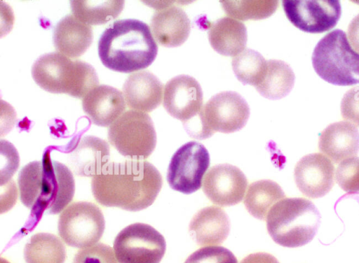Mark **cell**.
I'll return each mask as SVG.
<instances>
[{"instance_id": "1", "label": "cell", "mask_w": 359, "mask_h": 263, "mask_svg": "<svg viewBox=\"0 0 359 263\" xmlns=\"http://www.w3.org/2000/svg\"><path fill=\"white\" fill-rule=\"evenodd\" d=\"M162 185L158 170L149 162L137 159L109 162L91 180L92 193L99 204L128 211L151 206Z\"/></svg>"}, {"instance_id": "2", "label": "cell", "mask_w": 359, "mask_h": 263, "mask_svg": "<svg viewBox=\"0 0 359 263\" xmlns=\"http://www.w3.org/2000/svg\"><path fill=\"white\" fill-rule=\"evenodd\" d=\"M21 202L35 213L46 211L57 214L73 199L75 182L70 169L64 164L50 158L49 152L42 161L28 163L18 175Z\"/></svg>"}, {"instance_id": "3", "label": "cell", "mask_w": 359, "mask_h": 263, "mask_svg": "<svg viewBox=\"0 0 359 263\" xmlns=\"http://www.w3.org/2000/svg\"><path fill=\"white\" fill-rule=\"evenodd\" d=\"M97 49L107 68L126 73L148 67L158 53L149 27L137 19L119 20L109 25L101 34Z\"/></svg>"}, {"instance_id": "4", "label": "cell", "mask_w": 359, "mask_h": 263, "mask_svg": "<svg viewBox=\"0 0 359 263\" xmlns=\"http://www.w3.org/2000/svg\"><path fill=\"white\" fill-rule=\"evenodd\" d=\"M35 83L43 90L83 98L98 86L99 79L93 66L81 60L53 52L41 55L32 67Z\"/></svg>"}, {"instance_id": "5", "label": "cell", "mask_w": 359, "mask_h": 263, "mask_svg": "<svg viewBox=\"0 0 359 263\" xmlns=\"http://www.w3.org/2000/svg\"><path fill=\"white\" fill-rule=\"evenodd\" d=\"M320 213L309 200L284 198L275 204L266 216L271 239L287 248L304 246L312 241L320 224Z\"/></svg>"}, {"instance_id": "6", "label": "cell", "mask_w": 359, "mask_h": 263, "mask_svg": "<svg viewBox=\"0 0 359 263\" xmlns=\"http://www.w3.org/2000/svg\"><path fill=\"white\" fill-rule=\"evenodd\" d=\"M311 59L315 71L324 80L343 86L359 83V53L351 48L344 31L334 29L323 36Z\"/></svg>"}, {"instance_id": "7", "label": "cell", "mask_w": 359, "mask_h": 263, "mask_svg": "<svg viewBox=\"0 0 359 263\" xmlns=\"http://www.w3.org/2000/svg\"><path fill=\"white\" fill-rule=\"evenodd\" d=\"M108 140L123 156L143 160L155 149L156 133L147 113L129 110L110 125Z\"/></svg>"}, {"instance_id": "8", "label": "cell", "mask_w": 359, "mask_h": 263, "mask_svg": "<svg viewBox=\"0 0 359 263\" xmlns=\"http://www.w3.org/2000/svg\"><path fill=\"white\" fill-rule=\"evenodd\" d=\"M105 221L100 208L88 201H76L60 213L58 233L68 246L85 248L92 246L102 238Z\"/></svg>"}, {"instance_id": "9", "label": "cell", "mask_w": 359, "mask_h": 263, "mask_svg": "<svg viewBox=\"0 0 359 263\" xmlns=\"http://www.w3.org/2000/svg\"><path fill=\"white\" fill-rule=\"evenodd\" d=\"M114 250L119 263H159L165 253L166 243L153 227L137 222L116 235Z\"/></svg>"}, {"instance_id": "10", "label": "cell", "mask_w": 359, "mask_h": 263, "mask_svg": "<svg viewBox=\"0 0 359 263\" xmlns=\"http://www.w3.org/2000/svg\"><path fill=\"white\" fill-rule=\"evenodd\" d=\"M210 165V155L206 148L197 141H189L171 157L167 181L170 187L183 194H191L201 187L203 176Z\"/></svg>"}, {"instance_id": "11", "label": "cell", "mask_w": 359, "mask_h": 263, "mask_svg": "<svg viewBox=\"0 0 359 263\" xmlns=\"http://www.w3.org/2000/svg\"><path fill=\"white\" fill-rule=\"evenodd\" d=\"M250 112L246 100L234 91L217 93L201 110L204 125L210 136L215 132L229 134L241 130L246 125Z\"/></svg>"}, {"instance_id": "12", "label": "cell", "mask_w": 359, "mask_h": 263, "mask_svg": "<svg viewBox=\"0 0 359 263\" xmlns=\"http://www.w3.org/2000/svg\"><path fill=\"white\" fill-rule=\"evenodd\" d=\"M288 20L299 29L310 33H320L333 28L341 15L339 1H283Z\"/></svg>"}, {"instance_id": "13", "label": "cell", "mask_w": 359, "mask_h": 263, "mask_svg": "<svg viewBox=\"0 0 359 263\" xmlns=\"http://www.w3.org/2000/svg\"><path fill=\"white\" fill-rule=\"evenodd\" d=\"M247 186V178L239 168L221 164L208 171L203 180V191L213 204L230 206L242 201Z\"/></svg>"}, {"instance_id": "14", "label": "cell", "mask_w": 359, "mask_h": 263, "mask_svg": "<svg viewBox=\"0 0 359 263\" xmlns=\"http://www.w3.org/2000/svg\"><path fill=\"white\" fill-rule=\"evenodd\" d=\"M203 94L199 83L192 76L178 75L165 86L163 105L172 117L185 123L196 117L203 108Z\"/></svg>"}, {"instance_id": "15", "label": "cell", "mask_w": 359, "mask_h": 263, "mask_svg": "<svg viewBox=\"0 0 359 263\" xmlns=\"http://www.w3.org/2000/svg\"><path fill=\"white\" fill-rule=\"evenodd\" d=\"M334 166L326 156L311 153L297 163L294 178L298 189L305 196L316 199L325 196L334 185Z\"/></svg>"}, {"instance_id": "16", "label": "cell", "mask_w": 359, "mask_h": 263, "mask_svg": "<svg viewBox=\"0 0 359 263\" xmlns=\"http://www.w3.org/2000/svg\"><path fill=\"white\" fill-rule=\"evenodd\" d=\"M82 107L94 125H112L125 111L126 101L118 89L100 85L90 90L83 99Z\"/></svg>"}, {"instance_id": "17", "label": "cell", "mask_w": 359, "mask_h": 263, "mask_svg": "<svg viewBox=\"0 0 359 263\" xmlns=\"http://www.w3.org/2000/svg\"><path fill=\"white\" fill-rule=\"evenodd\" d=\"M318 148L335 164L353 157L359 152V131L346 121L330 124L320 135Z\"/></svg>"}, {"instance_id": "18", "label": "cell", "mask_w": 359, "mask_h": 263, "mask_svg": "<svg viewBox=\"0 0 359 263\" xmlns=\"http://www.w3.org/2000/svg\"><path fill=\"white\" fill-rule=\"evenodd\" d=\"M163 85L151 72L141 71L130 75L123 85L128 106L135 111L150 112L162 101Z\"/></svg>"}, {"instance_id": "19", "label": "cell", "mask_w": 359, "mask_h": 263, "mask_svg": "<svg viewBox=\"0 0 359 263\" xmlns=\"http://www.w3.org/2000/svg\"><path fill=\"white\" fill-rule=\"evenodd\" d=\"M155 40L161 45L177 47L188 38L191 21L183 9L170 6L158 10L153 15L150 23Z\"/></svg>"}, {"instance_id": "20", "label": "cell", "mask_w": 359, "mask_h": 263, "mask_svg": "<svg viewBox=\"0 0 359 263\" xmlns=\"http://www.w3.org/2000/svg\"><path fill=\"white\" fill-rule=\"evenodd\" d=\"M230 232V220L221 208L210 206L198 211L191 219L189 232L196 243L202 246L222 243Z\"/></svg>"}, {"instance_id": "21", "label": "cell", "mask_w": 359, "mask_h": 263, "mask_svg": "<svg viewBox=\"0 0 359 263\" xmlns=\"http://www.w3.org/2000/svg\"><path fill=\"white\" fill-rule=\"evenodd\" d=\"M93 40L90 25L82 22L73 15L62 18L55 27L53 35L56 50L68 57L83 55Z\"/></svg>"}, {"instance_id": "22", "label": "cell", "mask_w": 359, "mask_h": 263, "mask_svg": "<svg viewBox=\"0 0 359 263\" xmlns=\"http://www.w3.org/2000/svg\"><path fill=\"white\" fill-rule=\"evenodd\" d=\"M108 143L93 136L83 137L69 155V164L79 176L93 177L109 163L110 152Z\"/></svg>"}, {"instance_id": "23", "label": "cell", "mask_w": 359, "mask_h": 263, "mask_svg": "<svg viewBox=\"0 0 359 263\" xmlns=\"http://www.w3.org/2000/svg\"><path fill=\"white\" fill-rule=\"evenodd\" d=\"M208 35L212 48L220 55L229 57L236 56L244 50L248 41L245 25L229 17L213 22Z\"/></svg>"}, {"instance_id": "24", "label": "cell", "mask_w": 359, "mask_h": 263, "mask_svg": "<svg viewBox=\"0 0 359 263\" xmlns=\"http://www.w3.org/2000/svg\"><path fill=\"white\" fill-rule=\"evenodd\" d=\"M285 197L283 190L277 183L260 180L248 186L244 204L250 215L263 220L271 207Z\"/></svg>"}, {"instance_id": "25", "label": "cell", "mask_w": 359, "mask_h": 263, "mask_svg": "<svg viewBox=\"0 0 359 263\" xmlns=\"http://www.w3.org/2000/svg\"><path fill=\"white\" fill-rule=\"evenodd\" d=\"M295 76L289 64L279 59L267 61V69L262 83L256 87L264 97L276 100L287 96L294 84Z\"/></svg>"}, {"instance_id": "26", "label": "cell", "mask_w": 359, "mask_h": 263, "mask_svg": "<svg viewBox=\"0 0 359 263\" xmlns=\"http://www.w3.org/2000/svg\"><path fill=\"white\" fill-rule=\"evenodd\" d=\"M24 257L26 263H64L65 247L55 235L38 233L25 245Z\"/></svg>"}, {"instance_id": "27", "label": "cell", "mask_w": 359, "mask_h": 263, "mask_svg": "<svg viewBox=\"0 0 359 263\" xmlns=\"http://www.w3.org/2000/svg\"><path fill=\"white\" fill-rule=\"evenodd\" d=\"M124 1H71L74 15L89 25L105 24L122 11Z\"/></svg>"}, {"instance_id": "28", "label": "cell", "mask_w": 359, "mask_h": 263, "mask_svg": "<svg viewBox=\"0 0 359 263\" xmlns=\"http://www.w3.org/2000/svg\"><path fill=\"white\" fill-rule=\"evenodd\" d=\"M231 65L240 82L255 87L262 83L267 69V61L259 52L251 48H245L235 56Z\"/></svg>"}, {"instance_id": "29", "label": "cell", "mask_w": 359, "mask_h": 263, "mask_svg": "<svg viewBox=\"0 0 359 263\" xmlns=\"http://www.w3.org/2000/svg\"><path fill=\"white\" fill-rule=\"evenodd\" d=\"M226 14L240 20H262L271 16L276 10L278 1H222Z\"/></svg>"}, {"instance_id": "30", "label": "cell", "mask_w": 359, "mask_h": 263, "mask_svg": "<svg viewBox=\"0 0 359 263\" xmlns=\"http://www.w3.org/2000/svg\"><path fill=\"white\" fill-rule=\"evenodd\" d=\"M335 179L345 192H359V157H353L341 162L336 171Z\"/></svg>"}, {"instance_id": "31", "label": "cell", "mask_w": 359, "mask_h": 263, "mask_svg": "<svg viewBox=\"0 0 359 263\" xmlns=\"http://www.w3.org/2000/svg\"><path fill=\"white\" fill-rule=\"evenodd\" d=\"M184 263H238L231 251L222 246H205L191 254Z\"/></svg>"}, {"instance_id": "32", "label": "cell", "mask_w": 359, "mask_h": 263, "mask_svg": "<svg viewBox=\"0 0 359 263\" xmlns=\"http://www.w3.org/2000/svg\"><path fill=\"white\" fill-rule=\"evenodd\" d=\"M73 263H118L112 248L99 243L79 250Z\"/></svg>"}, {"instance_id": "33", "label": "cell", "mask_w": 359, "mask_h": 263, "mask_svg": "<svg viewBox=\"0 0 359 263\" xmlns=\"http://www.w3.org/2000/svg\"><path fill=\"white\" fill-rule=\"evenodd\" d=\"M341 113L344 120L359 127V86L351 88L344 94Z\"/></svg>"}, {"instance_id": "34", "label": "cell", "mask_w": 359, "mask_h": 263, "mask_svg": "<svg viewBox=\"0 0 359 263\" xmlns=\"http://www.w3.org/2000/svg\"><path fill=\"white\" fill-rule=\"evenodd\" d=\"M4 166L1 171V185L7 184L19 166V156L15 148L10 143L9 152L5 154Z\"/></svg>"}, {"instance_id": "35", "label": "cell", "mask_w": 359, "mask_h": 263, "mask_svg": "<svg viewBox=\"0 0 359 263\" xmlns=\"http://www.w3.org/2000/svg\"><path fill=\"white\" fill-rule=\"evenodd\" d=\"M348 37L351 46L359 52V14L348 24Z\"/></svg>"}, {"instance_id": "36", "label": "cell", "mask_w": 359, "mask_h": 263, "mask_svg": "<svg viewBox=\"0 0 359 263\" xmlns=\"http://www.w3.org/2000/svg\"><path fill=\"white\" fill-rule=\"evenodd\" d=\"M241 263H279V262L271 254L256 253L245 257L241 260Z\"/></svg>"}]
</instances>
